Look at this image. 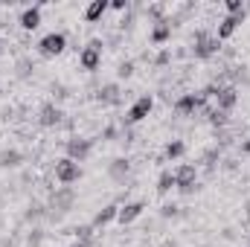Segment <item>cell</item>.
<instances>
[{"mask_svg":"<svg viewBox=\"0 0 250 247\" xmlns=\"http://www.w3.org/2000/svg\"><path fill=\"white\" fill-rule=\"evenodd\" d=\"M192 41H195V47H192L195 59H212V56L218 53V38H215V35H209L207 29H198Z\"/></svg>","mask_w":250,"mask_h":247,"instance_id":"cell-1","label":"cell"},{"mask_svg":"<svg viewBox=\"0 0 250 247\" xmlns=\"http://www.w3.org/2000/svg\"><path fill=\"white\" fill-rule=\"evenodd\" d=\"M64 47H67V38H64L62 32H50V35H44L41 44H38V50H41L44 59H56V56H62Z\"/></svg>","mask_w":250,"mask_h":247,"instance_id":"cell-2","label":"cell"},{"mask_svg":"<svg viewBox=\"0 0 250 247\" xmlns=\"http://www.w3.org/2000/svg\"><path fill=\"white\" fill-rule=\"evenodd\" d=\"M195 181H198V169H195L192 163H184V166L175 172V186H178L184 195H192V192L198 189V184H195Z\"/></svg>","mask_w":250,"mask_h":247,"instance_id":"cell-3","label":"cell"},{"mask_svg":"<svg viewBox=\"0 0 250 247\" xmlns=\"http://www.w3.org/2000/svg\"><path fill=\"white\" fill-rule=\"evenodd\" d=\"M151 108H154V99L151 96H140L134 105H131V111H128V117L123 120V125H134V123H143L148 114H151Z\"/></svg>","mask_w":250,"mask_h":247,"instance_id":"cell-4","label":"cell"},{"mask_svg":"<svg viewBox=\"0 0 250 247\" xmlns=\"http://www.w3.org/2000/svg\"><path fill=\"white\" fill-rule=\"evenodd\" d=\"M90 148H93V140H84V137L67 140V157H70L73 163H82V160L90 154Z\"/></svg>","mask_w":250,"mask_h":247,"instance_id":"cell-5","label":"cell"},{"mask_svg":"<svg viewBox=\"0 0 250 247\" xmlns=\"http://www.w3.org/2000/svg\"><path fill=\"white\" fill-rule=\"evenodd\" d=\"M204 102H207V99H204L201 93H187V96H181V99L175 102V114H178V117H192L195 111H201Z\"/></svg>","mask_w":250,"mask_h":247,"instance_id":"cell-6","label":"cell"},{"mask_svg":"<svg viewBox=\"0 0 250 247\" xmlns=\"http://www.w3.org/2000/svg\"><path fill=\"white\" fill-rule=\"evenodd\" d=\"M79 175H82V169H79V163H73L70 157H64V160L56 163V178H59L62 184H76Z\"/></svg>","mask_w":250,"mask_h":247,"instance_id":"cell-7","label":"cell"},{"mask_svg":"<svg viewBox=\"0 0 250 247\" xmlns=\"http://www.w3.org/2000/svg\"><path fill=\"white\" fill-rule=\"evenodd\" d=\"M73 204H76V192H73L70 186H64V189H59V192H53V201H50V206H53V209L67 212Z\"/></svg>","mask_w":250,"mask_h":247,"instance_id":"cell-8","label":"cell"},{"mask_svg":"<svg viewBox=\"0 0 250 247\" xmlns=\"http://www.w3.org/2000/svg\"><path fill=\"white\" fill-rule=\"evenodd\" d=\"M120 93H123V90H120V84H114V82H111V84H102V87L96 90V99H99L102 105H120V99H123Z\"/></svg>","mask_w":250,"mask_h":247,"instance_id":"cell-9","label":"cell"},{"mask_svg":"<svg viewBox=\"0 0 250 247\" xmlns=\"http://www.w3.org/2000/svg\"><path fill=\"white\" fill-rule=\"evenodd\" d=\"M236 99H239V90H236L233 84H227V87L218 90V96H215V108H218V111H230V108L236 105Z\"/></svg>","mask_w":250,"mask_h":247,"instance_id":"cell-10","label":"cell"},{"mask_svg":"<svg viewBox=\"0 0 250 247\" xmlns=\"http://www.w3.org/2000/svg\"><path fill=\"white\" fill-rule=\"evenodd\" d=\"M242 21H245V15H227V18L221 21V26H218V35H215V38H218V41L230 38V35L236 32V26H239Z\"/></svg>","mask_w":250,"mask_h":247,"instance_id":"cell-11","label":"cell"},{"mask_svg":"<svg viewBox=\"0 0 250 247\" xmlns=\"http://www.w3.org/2000/svg\"><path fill=\"white\" fill-rule=\"evenodd\" d=\"M143 209H146V204H143V201H131V204H125L123 209H120L117 221H120V224H131V221H134Z\"/></svg>","mask_w":250,"mask_h":247,"instance_id":"cell-12","label":"cell"},{"mask_svg":"<svg viewBox=\"0 0 250 247\" xmlns=\"http://www.w3.org/2000/svg\"><path fill=\"white\" fill-rule=\"evenodd\" d=\"M21 26H23V29H29V32H32V29H38V26H41V6L26 9V12L21 15Z\"/></svg>","mask_w":250,"mask_h":247,"instance_id":"cell-13","label":"cell"},{"mask_svg":"<svg viewBox=\"0 0 250 247\" xmlns=\"http://www.w3.org/2000/svg\"><path fill=\"white\" fill-rule=\"evenodd\" d=\"M38 123L44 125V128H53V125L62 123V111H59L56 105H44V108H41V117H38Z\"/></svg>","mask_w":250,"mask_h":247,"instance_id":"cell-14","label":"cell"},{"mask_svg":"<svg viewBox=\"0 0 250 247\" xmlns=\"http://www.w3.org/2000/svg\"><path fill=\"white\" fill-rule=\"evenodd\" d=\"M128 169H131V166H128V160H123V157H120V160H114V163L108 166V175H111V181L125 184V178H128Z\"/></svg>","mask_w":250,"mask_h":247,"instance_id":"cell-15","label":"cell"},{"mask_svg":"<svg viewBox=\"0 0 250 247\" xmlns=\"http://www.w3.org/2000/svg\"><path fill=\"white\" fill-rule=\"evenodd\" d=\"M117 215H120V206H117V204H108L105 209H99V212H96L93 227H105V224H108V221H114Z\"/></svg>","mask_w":250,"mask_h":247,"instance_id":"cell-16","label":"cell"},{"mask_svg":"<svg viewBox=\"0 0 250 247\" xmlns=\"http://www.w3.org/2000/svg\"><path fill=\"white\" fill-rule=\"evenodd\" d=\"M105 9H108V0H93L87 9H84V21L87 23H93V21H99L102 15H105Z\"/></svg>","mask_w":250,"mask_h":247,"instance_id":"cell-17","label":"cell"},{"mask_svg":"<svg viewBox=\"0 0 250 247\" xmlns=\"http://www.w3.org/2000/svg\"><path fill=\"white\" fill-rule=\"evenodd\" d=\"M79 64H82L84 70H96V67H99V50L84 47V50H82V56H79Z\"/></svg>","mask_w":250,"mask_h":247,"instance_id":"cell-18","label":"cell"},{"mask_svg":"<svg viewBox=\"0 0 250 247\" xmlns=\"http://www.w3.org/2000/svg\"><path fill=\"white\" fill-rule=\"evenodd\" d=\"M21 160H23V154H21V151H15V148L0 151V169H15Z\"/></svg>","mask_w":250,"mask_h":247,"instance_id":"cell-19","label":"cell"},{"mask_svg":"<svg viewBox=\"0 0 250 247\" xmlns=\"http://www.w3.org/2000/svg\"><path fill=\"white\" fill-rule=\"evenodd\" d=\"M169 35H172V26H169V21L163 18V21H160V23L154 26V32H151V41H154V44H163V41H166Z\"/></svg>","mask_w":250,"mask_h":247,"instance_id":"cell-20","label":"cell"},{"mask_svg":"<svg viewBox=\"0 0 250 247\" xmlns=\"http://www.w3.org/2000/svg\"><path fill=\"white\" fill-rule=\"evenodd\" d=\"M184 151H187V145H184L181 140H175V143H169V145H166V157H169V160H172V157H181Z\"/></svg>","mask_w":250,"mask_h":247,"instance_id":"cell-21","label":"cell"},{"mask_svg":"<svg viewBox=\"0 0 250 247\" xmlns=\"http://www.w3.org/2000/svg\"><path fill=\"white\" fill-rule=\"evenodd\" d=\"M172 186H175V175H172V172H163L160 181H157V192H169Z\"/></svg>","mask_w":250,"mask_h":247,"instance_id":"cell-22","label":"cell"},{"mask_svg":"<svg viewBox=\"0 0 250 247\" xmlns=\"http://www.w3.org/2000/svg\"><path fill=\"white\" fill-rule=\"evenodd\" d=\"M76 236H79V242H87V245H90V239H93V224H82V227H76Z\"/></svg>","mask_w":250,"mask_h":247,"instance_id":"cell-23","label":"cell"},{"mask_svg":"<svg viewBox=\"0 0 250 247\" xmlns=\"http://www.w3.org/2000/svg\"><path fill=\"white\" fill-rule=\"evenodd\" d=\"M117 76H120V79H131V76H134V62H123L117 67Z\"/></svg>","mask_w":250,"mask_h":247,"instance_id":"cell-24","label":"cell"},{"mask_svg":"<svg viewBox=\"0 0 250 247\" xmlns=\"http://www.w3.org/2000/svg\"><path fill=\"white\" fill-rule=\"evenodd\" d=\"M227 12L230 15H245V3L242 0H227Z\"/></svg>","mask_w":250,"mask_h":247,"instance_id":"cell-25","label":"cell"},{"mask_svg":"<svg viewBox=\"0 0 250 247\" xmlns=\"http://www.w3.org/2000/svg\"><path fill=\"white\" fill-rule=\"evenodd\" d=\"M41 242H44V233H41V230H32V233L26 236V245L29 247H38Z\"/></svg>","mask_w":250,"mask_h":247,"instance_id":"cell-26","label":"cell"},{"mask_svg":"<svg viewBox=\"0 0 250 247\" xmlns=\"http://www.w3.org/2000/svg\"><path fill=\"white\" fill-rule=\"evenodd\" d=\"M218 154H221V151H218V148H209V151H207V154H204V163H207V166H212V163H215V160H218Z\"/></svg>","mask_w":250,"mask_h":247,"instance_id":"cell-27","label":"cell"},{"mask_svg":"<svg viewBox=\"0 0 250 247\" xmlns=\"http://www.w3.org/2000/svg\"><path fill=\"white\" fill-rule=\"evenodd\" d=\"M160 215H163V218H175V215H178V206H172V204H166V206L160 209Z\"/></svg>","mask_w":250,"mask_h":247,"instance_id":"cell-28","label":"cell"},{"mask_svg":"<svg viewBox=\"0 0 250 247\" xmlns=\"http://www.w3.org/2000/svg\"><path fill=\"white\" fill-rule=\"evenodd\" d=\"M29 70H32V64H29V62L18 64V76H21V79H26V76H29Z\"/></svg>","mask_w":250,"mask_h":247,"instance_id":"cell-29","label":"cell"},{"mask_svg":"<svg viewBox=\"0 0 250 247\" xmlns=\"http://www.w3.org/2000/svg\"><path fill=\"white\" fill-rule=\"evenodd\" d=\"M41 215H44V209H41V206H32V209L26 212V218H29V221H32V218H41Z\"/></svg>","mask_w":250,"mask_h":247,"instance_id":"cell-30","label":"cell"},{"mask_svg":"<svg viewBox=\"0 0 250 247\" xmlns=\"http://www.w3.org/2000/svg\"><path fill=\"white\" fill-rule=\"evenodd\" d=\"M157 67H163V64H169V53H160V56H157Z\"/></svg>","mask_w":250,"mask_h":247,"instance_id":"cell-31","label":"cell"},{"mask_svg":"<svg viewBox=\"0 0 250 247\" xmlns=\"http://www.w3.org/2000/svg\"><path fill=\"white\" fill-rule=\"evenodd\" d=\"M111 6H114V9H120V12H123V9H128V0H114V3H111Z\"/></svg>","mask_w":250,"mask_h":247,"instance_id":"cell-32","label":"cell"},{"mask_svg":"<svg viewBox=\"0 0 250 247\" xmlns=\"http://www.w3.org/2000/svg\"><path fill=\"white\" fill-rule=\"evenodd\" d=\"M105 137H108V140H114V137H117V128H114V125H108V128H105Z\"/></svg>","mask_w":250,"mask_h":247,"instance_id":"cell-33","label":"cell"},{"mask_svg":"<svg viewBox=\"0 0 250 247\" xmlns=\"http://www.w3.org/2000/svg\"><path fill=\"white\" fill-rule=\"evenodd\" d=\"M242 151H245V154H250V140L245 143V145H242Z\"/></svg>","mask_w":250,"mask_h":247,"instance_id":"cell-34","label":"cell"}]
</instances>
